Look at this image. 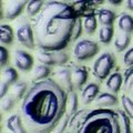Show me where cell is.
<instances>
[{"mask_svg": "<svg viewBox=\"0 0 133 133\" xmlns=\"http://www.w3.org/2000/svg\"><path fill=\"white\" fill-rule=\"evenodd\" d=\"M66 92L53 79L33 82L21 102V118L29 133H50L65 114Z\"/></svg>", "mask_w": 133, "mask_h": 133, "instance_id": "6da1fadb", "label": "cell"}, {"mask_svg": "<svg viewBox=\"0 0 133 133\" xmlns=\"http://www.w3.org/2000/svg\"><path fill=\"white\" fill-rule=\"evenodd\" d=\"M77 18L73 7L69 3L47 1L41 11L31 19L36 44L44 50H63L72 41Z\"/></svg>", "mask_w": 133, "mask_h": 133, "instance_id": "7a4b0ae2", "label": "cell"}, {"mask_svg": "<svg viewBox=\"0 0 133 133\" xmlns=\"http://www.w3.org/2000/svg\"><path fill=\"white\" fill-rule=\"evenodd\" d=\"M77 133H120L118 113L102 108L90 111Z\"/></svg>", "mask_w": 133, "mask_h": 133, "instance_id": "3957f363", "label": "cell"}, {"mask_svg": "<svg viewBox=\"0 0 133 133\" xmlns=\"http://www.w3.org/2000/svg\"><path fill=\"white\" fill-rule=\"evenodd\" d=\"M114 65H115L114 56L111 52H103L94 61L92 66V73L98 80L102 81L104 79L109 78Z\"/></svg>", "mask_w": 133, "mask_h": 133, "instance_id": "277c9868", "label": "cell"}, {"mask_svg": "<svg viewBox=\"0 0 133 133\" xmlns=\"http://www.w3.org/2000/svg\"><path fill=\"white\" fill-rule=\"evenodd\" d=\"M37 59L40 63L49 66H62L69 61V55L63 50L52 51V50L39 49L37 52Z\"/></svg>", "mask_w": 133, "mask_h": 133, "instance_id": "5b68a950", "label": "cell"}, {"mask_svg": "<svg viewBox=\"0 0 133 133\" xmlns=\"http://www.w3.org/2000/svg\"><path fill=\"white\" fill-rule=\"evenodd\" d=\"M100 51L99 44L93 40L82 39L78 41L73 48V56L78 61H87L92 59Z\"/></svg>", "mask_w": 133, "mask_h": 133, "instance_id": "8992f818", "label": "cell"}, {"mask_svg": "<svg viewBox=\"0 0 133 133\" xmlns=\"http://www.w3.org/2000/svg\"><path fill=\"white\" fill-rule=\"evenodd\" d=\"M15 36L18 42L22 44L23 47L27 49L33 50L36 47V40H35V33H33V29L31 23L28 21H23L19 24L16 29Z\"/></svg>", "mask_w": 133, "mask_h": 133, "instance_id": "52a82bcc", "label": "cell"}, {"mask_svg": "<svg viewBox=\"0 0 133 133\" xmlns=\"http://www.w3.org/2000/svg\"><path fill=\"white\" fill-rule=\"evenodd\" d=\"M28 2L29 0H7L3 6L5 18L7 20H15L16 18H18L22 14V11L26 10Z\"/></svg>", "mask_w": 133, "mask_h": 133, "instance_id": "ba28073f", "label": "cell"}, {"mask_svg": "<svg viewBox=\"0 0 133 133\" xmlns=\"http://www.w3.org/2000/svg\"><path fill=\"white\" fill-rule=\"evenodd\" d=\"M15 65L22 72L30 71L33 66V58L26 50H16L15 51Z\"/></svg>", "mask_w": 133, "mask_h": 133, "instance_id": "9c48e42d", "label": "cell"}, {"mask_svg": "<svg viewBox=\"0 0 133 133\" xmlns=\"http://www.w3.org/2000/svg\"><path fill=\"white\" fill-rule=\"evenodd\" d=\"M56 79L57 82L60 84V87L63 89L65 92L74 91L73 84H72V79H71V70L66 66H59L56 71Z\"/></svg>", "mask_w": 133, "mask_h": 133, "instance_id": "30bf717a", "label": "cell"}, {"mask_svg": "<svg viewBox=\"0 0 133 133\" xmlns=\"http://www.w3.org/2000/svg\"><path fill=\"white\" fill-rule=\"evenodd\" d=\"M88 69L83 65H77L71 70V79L72 84L76 90H81L88 80Z\"/></svg>", "mask_w": 133, "mask_h": 133, "instance_id": "8fae6325", "label": "cell"}, {"mask_svg": "<svg viewBox=\"0 0 133 133\" xmlns=\"http://www.w3.org/2000/svg\"><path fill=\"white\" fill-rule=\"evenodd\" d=\"M6 128L9 133H29L19 114H11L6 121Z\"/></svg>", "mask_w": 133, "mask_h": 133, "instance_id": "7c38bea8", "label": "cell"}, {"mask_svg": "<svg viewBox=\"0 0 133 133\" xmlns=\"http://www.w3.org/2000/svg\"><path fill=\"white\" fill-rule=\"evenodd\" d=\"M100 94V87L97 83H89L87 84L84 88L82 89V92H81V99H82V102L84 104H90L91 102L95 101L97 97Z\"/></svg>", "mask_w": 133, "mask_h": 133, "instance_id": "4fadbf2b", "label": "cell"}, {"mask_svg": "<svg viewBox=\"0 0 133 133\" xmlns=\"http://www.w3.org/2000/svg\"><path fill=\"white\" fill-rule=\"evenodd\" d=\"M119 103V99L114 93L111 92H102L95 99V104L102 109H108L111 107H115Z\"/></svg>", "mask_w": 133, "mask_h": 133, "instance_id": "5bb4252c", "label": "cell"}, {"mask_svg": "<svg viewBox=\"0 0 133 133\" xmlns=\"http://www.w3.org/2000/svg\"><path fill=\"white\" fill-rule=\"evenodd\" d=\"M107 88L110 90L111 93L116 94L122 88V84H124V79L123 76L119 71H115L111 73L109 78L107 79Z\"/></svg>", "mask_w": 133, "mask_h": 133, "instance_id": "9a60e30c", "label": "cell"}, {"mask_svg": "<svg viewBox=\"0 0 133 133\" xmlns=\"http://www.w3.org/2000/svg\"><path fill=\"white\" fill-rule=\"evenodd\" d=\"M88 113H89V111H87V110L83 109V110H78L76 113L70 116L68 128L70 129V130H71V133H72V132L77 133V132L79 131V129L81 128L82 123H83V121L85 120Z\"/></svg>", "mask_w": 133, "mask_h": 133, "instance_id": "2e32d148", "label": "cell"}, {"mask_svg": "<svg viewBox=\"0 0 133 133\" xmlns=\"http://www.w3.org/2000/svg\"><path fill=\"white\" fill-rule=\"evenodd\" d=\"M97 18L102 26H113L115 18H116V15H115L114 11H112L110 9H105V8H102V9L98 10Z\"/></svg>", "mask_w": 133, "mask_h": 133, "instance_id": "e0dca14e", "label": "cell"}, {"mask_svg": "<svg viewBox=\"0 0 133 133\" xmlns=\"http://www.w3.org/2000/svg\"><path fill=\"white\" fill-rule=\"evenodd\" d=\"M15 37H16L15 32L12 30L10 24H7V23L0 24V43L10 45L14 42Z\"/></svg>", "mask_w": 133, "mask_h": 133, "instance_id": "ac0fdd59", "label": "cell"}, {"mask_svg": "<svg viewBox=\"0 0 133 133\" xmlns=\"http://www.w3.org/2000/svg\"><path fill=\"white\" fill-rule=\"evenodd\" d=\"M118 27L120 31L132 35L133 33V17L129 14H121L118 19Z\"/></svg>", "mask_w": 133, "mask_h": 133, "instance_id": "d6986e66", "label": "cell"}, {"mask_svg": "<svg viewBox=\"0 0 133 133\" xmlns=\"http://www.w3.org/2000/svg\"><path fill=\"white\" fill-rule=\"evenodd\" d=\"M78 94L74 91H70L66 92V101H65V114L71 116L78 111Z\"/></svg>", "mask_w": 133, "mask_h": 133, "instance_id": "ffe728a7", "label": "cell"}, {"mask_svg": "<svg viewBox=\"0 0 133 133\" xmlns=\"http://www.w3.org/2000/svg\"><path fill=\"white\" fill-rule=\"evenodd\" d=\"M50 73H51V66L40 63V64L36 65L35 68H33L32 80H33V82L45 80V79H48V77L50 76Z\"/></svg>", "mask_w": 133, "mask_h": 133, "instance_id": "44dd1931", "label": "cell"}, {"mask_svg": "<svg viewBox=\"0 0 133 133\" xmlns=\"http://www.w3.org/2000/svg\"><path fill=\"white\" fill-rule=\"evenodd\" d=\"M131 42V35L125 32H119L114 40V48L118 52H122L129 48V44Z\"/></svg>", "mask_w": 133, "mask_h": 133, "instance_id": "7402d4cb", "label": "cell"}, {"mask_svg": "<svg viewBox=\"0 0 133 133\" xmlns=\"http://www.w3.org/2000/svg\"><path fill=\"white\" fill-rule=\"evenodd\" d=\"M27 90H28L27 83L23 82V81H18L11 87V91H10L9 94L16 100V101H19V100L23 99V97L27 93Z\"/></svg>", "mask_w": 133, "mask_h": 133, "instance_id": "603a6c76", "label": "cell"}, {"mask_svg": "<svg viewBox=\"0 0 133 133\" xmlns=\"http://www.w3.org/2000/svg\"><path fill=\"white\" fill-rule=\"evenodd\" d=\"M44 0H29V2L26 6V12L29 17H36L41 11L44 6Z\"/></svg>", "mask_w": 133, "mask_h": 133, "instance_id": "cb8c5ba5", "label": "cell"}, {"mask_svg": "<svg viewBox=\"0 0 133 133\" xmlns=\"http://www.w3.org/2000/svg\"><path fill=\"white\" fill-rule=\"evenodd\" d=\"M114 35L113 26H102L99 30V40L103 44H109Z\"/></svg>", "mask_w": 133, "mask_h": 133, "instance_id": "d4e9b609", "label": "cell"}, {"mask_svg": "<svg viewBox=\"0 0 133 133\" xmlns=\"http://www.w3.org/2000/svg\"><path fill=\"white\" fill-rule=\"evenodd\" d=\"M118 113V118H119V122H120V133H132L131 130V122H130V118L127 115V113L124 111H116Z\"/></svg>", "mask_w": 133, "mask_h": 133, "instance_id": "484cf974", "label": "cell"}, {"mask_svg": "<svg viewBox=\"0 0 133 133\" xmlns=\"http://www.w3.org/2000/svg\"><path fill=\"white\" fill-rule=\"evenodd\" d=\"M97 27H98L97 17L94 15L85 16L84 21H83V29H84L85 33H88V35H93L95 32V30H97Z\"/></svg>", "mask_w": 133, "mask_h": 133, "instance_id": "4316f807", "label": "cell"}, {"mask_svg": "<svg viewBox=\"0 0 133 133\" xmlns=\"http://www.w3.org/2000/svg\"><path fill=\"white\" fill-rule=\"evenodd\" d=\"M1 79L8 81L11 85H14L16 82H18L19 76H18V72H17V70L15 68H12V66H6L2 71Z\"/></svg>", "mask_w": 133, "mask_h": 133, "instance_id": "83f0119b", "label": "cell"}, {"mask_svg": "<svg viewBox=\"0 0 133 133\" xmlns=\"http://www.w3.org/2000/svg\"><path fill=\"white\" fill-rule=\"evenodd\" d=\"M121 104L123 107V111L130 119H133V100L128 95L123 94L121 97Z\"/></svg>", "mask_w": 133, "mask_h": 133, "instance_id": "f1b7e54d", "label": "cell"}, {"mask_svg": "<svg viewBox=\"0 0 133 133\" xmlns=\"http://www.w3.org/2000/svg\"><path fill=\"white\" fill-rule=\"evenodd\" d=\"M16 100L11 97L10 94H7L1 101H0V109L3 112H9L14 109V107L16 104Z\"/></svg>", "mask_w": 133, "mask_h": 133, "instance_id": "f546056e", "label": "cell"}, {"mask_svg": "<svg viewBox=\"0 0 133 133\" xmlns=\"http://www.w3.org/2000/svg\"><path fill=\"white\" fill-rule=\"evenodd\" d=\"M69 119H70V116L68 114H64L63 116H62V119L57 123V125L53 128V130L50 133H65L64 131H65V129L68 128Z\"/></svg>", "mask_w": 133, "mask_h": 133, "instance_id": "4dcf8cb0", "label": "cell"}, {"mask_svg": "<svg viewBox=\"0 0 133 133\" xmlns=\"http://www.w3.org/2000/svg\"><path fill=\"white\" fill-rule=\"evenodd\" d=\"M124 88L127 90H132L133 89V65L128 66V69L124 71Z\"/></svg>", "mask_w": 133, "mask_h": 133, "instance_id": "1f68e13d", "label": "cell"}, {"mask_svg": "<svg viewBox=\"0 0 133 133\" xmlns=\"http://www.w3.org/2000/svg\"><path fill=\"white\" fill-rule=\"evenodd\" d=\"M82 30H83V23L81 21L80 17H78L76 20V23H74V27H73V31H72V41H76L80 38Z\"/></svg>", "mask_w": 133, "mask_h": 133, "instance_id": "d6a6232c", "label": "cell"}, {"mask_svg": "<svg viewBox=\"0 0 133 133\" xmlns=\"http://www.w3.org/2000/svg\"><path fill=\"white\" fill-rule=\"evenodd\" d=\"M9 61V51L6 47L0 45V68L6 66Z\"/></svg>", "mask_w": 133, "mask_h": 133, "instance_id": "836d02e7", "label": "cell"}, {"mask_svg": "<svg viewBox=\"0 0 133 133\" xmlns=\"http://www.w3.org/2000/svg\"><path fill=\"white\" fill-rule=\"evenodd\" d=\"M10 87H12V85L10 84L9 82L3 80V79H1V81H0V101H1V100L8 94Z\"/></svg>", "mask_w": 133, "mask_h": 133, "instance_id": "e575fe53", "label": "cell"}, {"mask_svg": "<svg viewBox=\"0 0 133 133\" xmlns=\"http://www.w3.org/2000/svg\"><path fill=\"white\" fill-rule=\"evenodd\" d=\"M123 62L127 66H132L133 65V47L128 49L123 56Z\"/></svg>", "mask_w": 133, "mask_h": 133, "instance_id": "d590c367", "label": "cell"}, {"mask_svg": "<svg viewBox=\"0 0 133 133\" xmlns=\"http://www.w3.org/2000/svg\"><path fill=\"white\" fill-rule=\"evenodd\" d=\"M108 2L112 6H120L123 2V0H108Z\"/></svg>", "mask_w": 133, "mask_h": 133, "instance_id": "8d00e7d4", "label": "cell"}, {"mask_svg": "<svg viewBox=\"0 0 133 133\" xmlns=\"http://www.w3.org/2000/svg\"><path fill=\"white\" fill-rule=\"evenodd\" d=\"M3 2L2 0H0V20H1L2 18H5V11H3Z\"/></svg>", "mask_w": 133, "mask_h": 133, "instance_id": "74e56055", "label": "cell"}, {"mask_svg": "<svg viewBox=\"0 0 133 133\" xmlns=\"http://www.w3.org/2000/svg\"><path fill=\"white\" fill-rule=\"evenodd\" d=\"M127 8L129 10L133 11V0H127Z\"/></svg>", "mask_w": 133, "mask_h": 133, "instance_id": "f35d334b", "label": "cell"}, {"mask_svg": "<svg viewBox=\"0 0 133 133\" xmlns=\"http://www.w3.org/2000/svg\"><path fill=\"white\" fill-rule=\"evenodd\" d=\"M57 1H60V2H63V3H70L72 0H57Z\"/></svg>", "mask_w": 133, "mask_h": 133, "instance_id": "ab89813d", "label": "cell"}, {"mask_svg": "<svg viewBox=\"0 0 133 133\" xmlns=\"http://www.w3.org/2000/svg\"><path fill=\"white\" fill-rule=\"evenodd\" d=\"M95 3H98V5H101V3L104 2V0H93Z\"/></svg>", "mask_w": 133, "mask_h": 133, "instance_id": "60d3db41", "label": "cell"}, {"mask_svg": "<svg viewBox=\"0 0 133 133\" xmlns=\"http://www.w3.org/2000/svg\"><path fill=\"white\" fill-rule=\"evenodd\" d=\"M0 121H1V114H0Z\"/></svg>", "mask_w": 133, "mask_h": 133, "instance_id": "b9f144b4", "label": "cell"}, {"mask_svg": "<svg viewBox=\"0 0 133 133\" xmlns=\"http://www.w3.org/2000/svg\"><path fill=\"white\" fill-rule=\"evenodd\" d=\"M65 133H71V132H65Z\"/></svg>", "mask_w": 133, "mask_h": 133, "instance_id": "7bdbcfd3", "label": "cell"}, {"mask_svg": "<svg viewBox=\"0 0 133 133\" xmlns=\"http://www.w3.org/2000/svg\"><path fill=\"white\" fill-rule=\"evenodd\" d=\"M0 130H1V127H0Z\"/></svg>", "mask_w": 133, "mask_h": 133, "instance_id": "ee69618b", "label": "cell"}, {"mask_svg": "<svg viewBox=\"0 0 133 133\" xmlns=\"http://www.w3.org/2000/svg\"><path fill=\"white\" fill-rule=\"evenodd\" d=\"M7 133H9V132H7Z\"/></svg>", "mask_w": 133, "mask_h": 133, "instance_id": "f6af8a7d", "label": "cell"}]
</instances>
